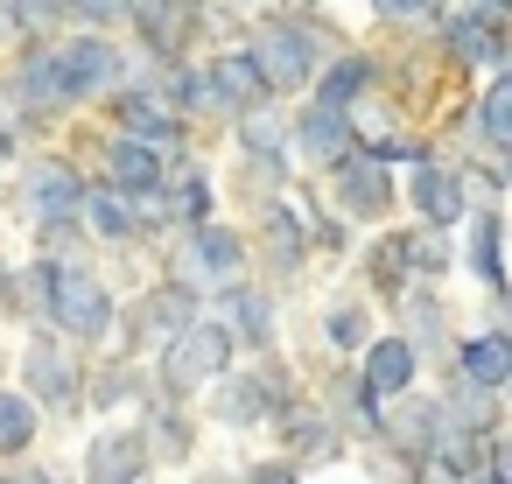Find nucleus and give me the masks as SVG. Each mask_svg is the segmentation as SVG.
Wrapping results in <instances>:
<instances>
[{
	"mask_svg": "<svg viewBox=\"0 0 512 484\" xmlns=\"http://www.w3.org/2000/svg\"><path fill=\"white\" fill-rule=\"evenodd\" d=\"M85 183H92V169L71 148H22L8 183H0V211H8L22 232H36L50 218H78L85 211Z\"/></svg>",
	"mask_w": 512,
	"mask_h": 484,
	"instance_id": "f257e3e1",
	"label": "nucleus"
},
{
	"mask_svg": "<svg viewBox=\"0 0 512 484\" xmlns=\"http://www.w3.org/2000/svg\"><path fill=\"white\" fill-rule=\"evenodd\" d=\"M85 372H92V351L71 344L64 330L29 323V330L15 337V372H8V379H15L50 421H78V414H85Z\"/></svg>",
	"mask_w": 512,
	"mask_h": 484,
	"instance_id": "f03ea898",
	"label": "nucleus"
},
{
	"mask_svg": "<svg viewBox=\"0 0 512 484\" xmlns=\"http://www.w3.org/2000/svg\"><path fill=\"white\" fill-rule=\"evenodd\" d=\"M50 50H57V85H64L71 120L78 113H99L127 85V71H134V50L120 43V29H64Z\"/></svg>",
	"mask_w": 512,
	"mask_h": 484,
	"instance_id": "7ed1b4c3",
	"label": "nucleus"
},
{
	"mask_svg": "<svg viewBox=\"0 0 512 484\" xmlns=\"http://www.w3.org/2000/svg\"><path fill=\"white\" fill-rule=\"evenodd\" d=\"M232 330H225V316L218 309H197L162 351H155V365H148V379H155V393H169V400H197L225 365H232Z\"/></svg>",
	"mask_w": 512,
	"mask_h": 484,
	"instance_id": "20e7f679",
	"label": "nucleus"
},
{
	"mask_svg": "<svg viewBox=\"0 0 512 484\" xmlns=\"http://www.w3.org/2000/svg\"><path fill=\"white\" fill-rule=\"evenodd\" d=\"M246 260H253L246 232H239V225H218V218H204V225H183V232H176V246H169L162 274L190 281L197 295H218V288L246 281Z\"/></svg>",
	"mask_w": 512,
	"mask_h": 484,
	"instance_id": "39448f33",
	"label": "nucleus"
},
{
	"mask_svg": "<svg viewBox=\"0 0 512 484\" xmlns=\"http://www.w3.org/2000/svg\"><path fill=\"white\" fill-rule=\"evenodd\" d=\"M204 309V295L190 288V281H176V274H162V281H148L134 302H120V323H113V351H127V358H155L190 316Z\"/></svg>",
	"mask_w": 512,
	"mask_h": 484,
	"instance_id": "423d86ee",
	"label": "nucleus"
},
{
	"mask_svg": "<svg viewBox=\"0 0 512 484\" xmlns=\"http://www.w3.org/2000/svg\"><path fill=\"white\" fill-rule=\"evenodd\" d=\"M106 127H120V134H141V141H155V148H169V162H190V120L162 99V78H127L106 106Z\"/></svg>",
	"mask_w": 512,
	"mask_h": 484,
	"instance_id": "0eeeda50",
	"label": "nucleus"
},
{
	"mask_svg": "<svg viewBox=\"0 0 512 484\" xmlns=\"http://www.w3.org/2000/svg\"><path fill=\"white\" fill-rule=\"evenodd\" d=\"M148 470H155V449H148V428H141V414H134V421L106 414V421L85 435L78 484H148Z\"/></svg>",
	"mask_w": 512,
	"mask_h": 484,
	"instance_id": "6e6552de",
	"label": "nucleus"
},
{
	"mask_svg": "<svg viewBox=\"0 0 512 484\" xmlns=\"http://www.w3.org/2000/svg\"><path fill=\"white\" fill-rule=\"evenodd\" d=\"M92 176L99 183H113V190H127V197H148V190H162L169 183V148H155V141H141V134H120V127H106L92 148Z\"/></svg>",
	"mask_w": 512,
	"mask_h": 484,
	"instance_id": "1a4fd4ad",
	"label": "nucleus"
},
{
	"mask_svg": "<svg viewBox=\"0 0 512 484\" xmlns=\"http://www.w3.org/2000/svg\"><path fill=\"white\" fill-rule=\"evenodd\" d=\"M204 400H211V414H218L225 428H260L267 414L295 407V400H288V379H281L274 365H246V372L225 365V372L204 386Z\"/></svg>",
	"mask_w": 512,
	"mask_h": 484,
	"instance_id": "9d476101",
	"label": "nucleus"
},
{
	"mask_svg": "<svg viewBox=\"0 0 512 484\" xmlns=\"http://www.w3.org/2000/svg\"><path fill=\"white\" fill-rule=\"evenodd\" d=\"M246 50H253V64L267 71L274 99H281V92H302V85L316 78V64H323V50H316V29H302V22H260Z\"/></svg>",
	"mask_w": 512,
	"mask_h": 484,
	"instance_id": "9b49d317",
	"label": "nucleus"
},
{
	"mask_svg": "<svg viewBox=\"0 0 512 484\" xmlns=\"http://www.w3.org/2000/svg\"><path fill=\"white\" fill-rule=\"evenodd\" d=\"M85 232H92V246H106V253H120V246H148V232H141V204L127 197V190H113V183H85Z\"/></svg>",
	"mask_w": 512,
	"mask_h": 484,
	"instance_id": "f8f14e48",
	"label": "nucleus"
},
{
	"mask_svg": "<svg viewBox=\"0 0 512 484\" xmlns=\"http://www.w3.org/2000/svg\"><path fill=\"white\" fill-rule=\"evenodd\" d=\"M155 393V379L141 372V358H127V351H113V358H99L92 372H85V414H141V400Z\"/></svg>",
	"mask_w": 512,
	"mask_h": 484,
	"instance_id": "ddd939ff",
	"label": "nucleus"
},
{
	"mask_svg": "<svg viewBox=\"0 0 512 484\" xmlns=\"http://www.w3.org/2000/svg\"><path fill=\"white\" fill-rule=\"evenodd\" d=\"M288 148H295L302 162H323V169H337V162L358 148V134H351V113H337V106L309 99V106L295 113V127H288Z\"/></svg>",
	"mask_w": 512,
	"mask_h": 484,
	"instance_id": "4468645a",
	"label": "nucleus"
},
{
	"mask_svg": "<svg viewBox=\"0 0 512 484\" xmlns=\"http://www.w3.org/2000/svg\"><path fill=\"white\" fill-rule=\"evenodd\" d=\"M211 64V85H218V113H253V106H274V85H267V71L253 64V50H218V57H204Z\"/></svg>",
	"mask_w": 512,
	"mask_h": 484,
	"instance_id": "2eb2a0df",
	"label": "nucleus"
},
{
	"mask_svg": "<svg viewBox=\"0 0 512 484\" xmlns=\"http://www.w3.org/2000/svg\"><path fill=\"white\" fill-rule=\"evenodd\" d=\"M337 197H344V211H351V218H379V211L393 204L386 162H379L372 148H351V155L337 162Z\"/></svg>",
	"mask_w": 512,
	"mask_h": 484,
	"instance_id": "dca6fc26",
	"label": "nucleus"
},
{
	"mask_svg": "<svg viewBox=\"0 0 512 484\" xmlns=\"http://www.w3.org/2000/svg\"><path fill=\"white\" fill-rule=\"evenodd\" d=\"M211 302H218L232 344H246V351H267V344H274V302H267L253 281H232V288H218Z\"/></svg>",
	"mask_w": 512,
	"mask_h": 484,
	"instance_id": "f3484780",
	"label": "nucleus"
},
{
	"mask_svg": "<svg viewBox=\"0 0 512 484\" xmlns=\"http://www.w3.org/2000/svg\"><path fill=\"white\" fill-rule=\"evenodd\" d=\"M43 428H50V414H43L15 379H0V463L36 456V449H43Z\"/></svg>",
	"mask_w": 512,
	"mask_h": 484,
	"instance_id": "a211bd4d",
	"label": "nucleus"
},
{
	"mask_svg": "<svg viewBox=\"0 0 512 484\" xmlns=\"http://www.w3.org/2000/svg\"><path fill=\"white\" fill-rule=\"evenodd\" d=\"M260 246H267V267L274 274H295L302 253H309V218L295 204H260Z\"/></svg>",
	"mask_w": 512,
	"mask_h": 484,
	"instance_id": "6ab92c4d",
	"label": "nucleus"
},
{
	"mask_svg": "<svg viewBox=\"0 0 512 484\" xmlns=\"http://www.w3.org/2000/svg\"><path fill=\"white\" fill-rule=\"evenodd\" d=\"M64 0H0V50H15V43H50L64 36Z\"/></svg>",
	"mask_w": 512,
	"mask_h": 484,
	"instance_id": "aec40b11",
	"label": "nucleus"
},
{
	"mask_svg": "<svg viewBox=\"0 0 512 484\" xmlns=\"http://www.w3.org/2000/svg\"><path fill=\"white\" fill-rule=\"evenodd\" d=\"M414 365H421V358H414V344H407V337H379V344L365 351V372H358V379H365L379 400H393V393H407V386H414Z\"/></svg>",
	"mask_w": 512,
	"mask_h": 484,
	"instance_id": "412c9836",
	"label": "nucleus"
},
{
	"mask_svg": "<svg viewBox=\"0 0 512 484\" xmlns=\"http://www.w3.org/2000/svg\"><path fill=\"white\" fill-rule=\"evenodd\" d=\"M414 211H421V225H456L463 218V183L442 176V169H414Z\"/></svg>",
	"mask_w": 512,
	"mask_h": 484,
	"instance_id": "4be33fe9",
	"label": "nucleus"
},
{
	"mask_svg": "<svg viewBox=\"0 0 512 484\" xmlns=\"http://www.w3.org/2000/svg\"><path fill=\"white\" fill-rule=\"evenodd\" d=\"M274 421H281V435H288V449H295L302 463H316V456H337V428H330L316 407H281Z\"/></svg>",
	"mask_w": 512,
	"mask_h": 484,
	"instance_id": "5701e85b",
	"label": "nucleus"
},
{
	"mask_svg": "<svg viewBox=\"0 0 512 484\" xmlns=\"http://www.w3.org/2000/svg\"><path fill=\"white\" fill-rule=\"evenodd\" d=\"M463 379L484 386V393L505 386V379H512V337H470V344H463Z\"/></svg>",
	"mask_w": 512,
	"mask_h": 484,
	"instance_id": "b1692460",
	"label": "nucleus"
},
{
	"mask_svg": "<svg viewBox=\"0 0 512 484\" xmlns=\"http://www.w3.org/2000/svg\"><path fill=\"white\" fill-rule=\"evenodd\" d=\"M365 85H372V64H365V57H337V64L316 78V99L337 106V113H351V106L365 99Z\"/></svg>",
	"mask_w": 512,
	"mask_h": 484,
	"instance_id": "393cba45",
	"label": "nucleus"
},
{
	"mask_svg": "<svg viewBox=\"0 0 512 484\" xmlns=\"http://www.w3.org/2000/svg\"><path fill=\"white\" fill-rule=\"evenodd\" d=\"M29 246H36V253H64V260L99 253V246H92V232H85V218H50V225H36V232H29Z\"/></svg>",
	"mask_w": 512,
	"mask_h": 484,
	"instance_id": "a878e982",
	"label": "nucleus"
},
{
	"mask_svg": "<svg viewBox=\"0 0 512 484\" xmlns=\"http://www.w3.org/2000/svg\"><path fill=\"white\" fill-rule=\"evenodd\" d=\"M449 50H456L463 64H498V36H491V22H477V15H456V22H449Z\"/></svg>",
	"mask_w": 512,
	"mask_h": 484,
	"instance_id": "bb28decb",
	"label": "nucleus"
},
{
	"mask_svg": "<svg viewBox=\"0 0 512 484\" xmlns=\"http://www.w3.org/2000/svg\"><path fill=\"white\" fill-rule=\"evenodd\" d=\"M470 267H477V281H505V267H498V218L491 211H477V225H470Z\"/></svg>",
	"mask_w": 512,
	"mask_h": 484,
	"instance_id": "cd10ccee",
	"label": "nucleus"
},
{
	"mask_svg": "<svg viewBox=\"0 0 512 484\" xmlns=\"http://www.w3.org/2000/svg\"><path fill=\"white\" fill-rule=\"evenodd\" d=\"M407 260H414V239H379L365 267H372V281H379L386 295H400V281H407Z\"/></svg>",
	"mask_w": 512,
	"mask_h": 484,
	"instance_id": "c85d7f7f",
	"label": "nucleus"
},
{
	"mask_svg": "<svg viewBox=\"0 0 512 484\" xmlns=\"http://www.w3.org/2000/svg\"><path fill=\"white\" fill-rule=\"evenodd\" d=\"M134 0H64V22L71 29H127Z\"/></svg>",
	"mask_w": 512,
	"mask_h": 484,
	"instance_id": "c756f323",
	"label": "nucleus"
},
{
	"mask_svg": "<svg viewBox=\"0 0 512 484\" xmlns=\"http://www.w3.org/2000/svg\"><path fill=\"white\" fill-rule=\"evenodd\" d=\"M477 127H484L491 141H505V148H512V78H498V85L484 92V106H477Z\"/></svg>",
	"mask_w": 512,
	"mask_h": 484,
	"instance_id": "7c9ffc66",
	"label": "nucleus"
},
{
	"mask_svg": "<svg viewBox=\"0 0 512 484\" xmlns=\"http://www.w3.org/2000/svg\"><path fill=\"white\" fill-rule=\"evenodd\" d=\"M15 484H78V477H71L64 463H50V456L36 449V456H22V463H15Z\"/></svg>",
	"mask_w": 512,
	"mask_h": 484,
	"instance_id": "2f4dec72",
	"label": "nucleus"
},
{
	"mask_svg": "<svg viewBox=\"0 0 512 484\" xmlns=\"http://www.w3.org/2000/svg\"><path fill=\"white\" fill-rule=\"evenodd\" d=\"M365 337V316L358 309H330V344H358Z\"/></svg>",
	"mask_w": 512,
	"mask_h": 484,
	"instance_id": "473e14b6",
	"label": "nucleus"
},
{
	"mask_svg": "<svg viewBox=\"0 0 512 484\" xmlns=\"http://www.w3.org/2000/svg\"><path fill=\"white\" fill-rule=\"evenodd\" d=\"M386 22H414V15H435V0H372Z\"/></svg>",
	"mask_w": 512,
	"mask_h": 484,
	"instance_id": "72a5a7b5",
	"label": "nucleus"
},
{
	"mask_svg": "<svg viewBox=\"0 0 512 484\" xmlns=\"http://www.w3.org/2000/svg\"><path fill=\"white\" fill-rule=\"evenodd\" d=\"M246 484H302V477H295V463L281 456V463H253V470H246Z\"/></svg>",
	"mask_w": 512,
	"mask_h": 484,
	"instance_id": "f704fd0d",
	"label": "nucleus"
},
{
	"mask_svg": "<svg viewBox=\"0 0 512 484\" xmlns=\"http://www.w3.org/2000/svg\"><path fill=\"white\" fill-rule=\"evenodd\" d=\"M491 456H498V477L512 484V435H498V442H491Z\"/></svg>",
	"mask_w": 512,
	"mask_h": 484,
	"instance_id": "c9c22d12",
	"label": "nucleus"
},
{
	"mask_svg": "<svg viewBox=\"0 0 512 484\" xmlns=\"http://www.w3.org/2000/svg\"><path fill=\"white\" fill-rule=\"evenodd\" d=\"M0 484H15V463H0Z\"/></svg>",
	"mask_w": 512,
	"mask_h": 484,
	"instance_id": "e433bc0d",
	"label": "nucleus"
},
{
	"mask_svg": "<svg viewBox=\"0 0 512 484\" xmlns=\"http://www.w3.org/2000/svg\"><path fill=\"white\" fill-rule=\"evenodd\" d=\"M505 386H512V379H505Z\"/></svg>",
	"mask_w": 512,
	"mask_h": 484,
	"instance_id": "4c0bfd02",
	"label": "nucleus"
}]
</instances>
